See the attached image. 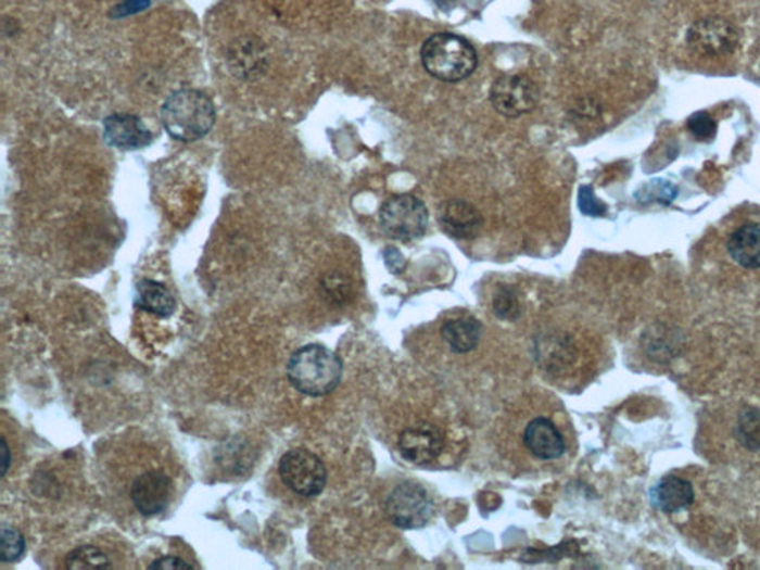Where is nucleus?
<instances>
[{
  "label": "nucleus",
  "instance_id": "obj_1",
  "mask_svg": "<svg viewBox=\"0 0 760 570\" xmlns=\"http://www.w3.org/2000/svg\"><path fill=\"white\" fill-rule=\"evenodd\" d=\"M287 376L294 390L309 397H322L341 383L342 362L329 347L314 343L291 355Z\"/></svg>",
  "mask_w": 760,
  "mask_h": 570
},
{
  "label": "nucleus",
  "instance_id": "obj_2",
  "mask_svg": "<svg viewBox=\"0 0 760 570\" xmlns=\"http://www.w3.org/2000/svg\"><path fill=\"white\" fill-rule=\"evenodd\" d=\"M165 131L174 140L192 143L212 131L216 109L208 96L198 90L173 92L161 112Z\"/></svg>",
  "mask_w": 760,
  "mask_h": 570
},
{
  "label": "nucleus",
  "instance_id": "obj_3",
  "mask_svg": "<svg viewBox=\"0 0 760 570\" xmlns=\"http://www.w3.org/2000/svg\"><path fill=\"white\" fill-rule=\"evenodd\" d=\"M423 67L444 83H459L474 73L477 52L467 39L453 34H435L426 40L420 50Z\"/></svg>",
  "mask_w": 760,
  "mask_h": 570
},
{
  "label": "nucleus",
  "instance_id": "obj_4",
  "mask_svg": "<svg viewBox=\"0 0 760 570\" xmlns=\"http://www.w3.org/2000/svg\"><path fill=\"white\" fill-rule=\"evenodd\" d=\"M380 226L392 240L410 242L418 240L428 228L426 204L414 195H395L383 202L379 213Z\"/></svg>",
  "mask_w": 760,
  "mask_h": 570
},
{
  "label": "nucleus",
  "instance_id": "obj_5",
  "mask_svg": "<svg viewBox=\"0 0 760 570\" xmlns=\"http://www.w3.org/2000/svg\"><path fill=\"white\" fill-rule=\"evenodd\" d=\"M282 483L290 491L305 498H313L325 491L327 483V470L322 460L306 448H294L287 452L280 460Z\"/></svg>",
  "mask_w": 760,
  "mask_h": 570
},
{
  "label": "nucleus",
  "instance_id": "obj_6",
  "mask_svg": "<svg viewBox=\"0 0 760 570\" xmlns=\"http://www.w3.org/2000/svg\"><path fill=\"white\" fill-rule=\"evenodd\" d=\"M434 505L426 489L420 484H400L387 499V516L402 529L423 528L431 520Z\"/></svg>",
  "mask_w": 760,
  "mask_h": 570
},
{
  "label": "nucleus",
  "instance_id": "obj_7",
  "mask_svg": "<svg viewBox=\"0 0 760 570\" xmlns=\"http://www.w3.org/2000/svg\"><path fill=\"white\" fill-rule=\"evenodd\" d=\"M540 91L525 75H504L491 88V103L495 111L508 118L525 115L535 109Z\"/></svg>",
  "mask_w": 760,
  "mask_h": 570
},
{
  "label": "nucleus",
  "instance_id": "obj_8",
  "mask_svg": "<svg viewBox=\"0 0 760 570\" xmlns=\"http://www.w3.org/2000/svg\"><path fill=\"white\" fill-rule=\"evenodd\" d=\"M738 30L733 23L719 17L699 20L688 31V43L705 56L731 54L738 47Z\"/></svg>",
  "mask_w": 760,
  "mask_h": 570
},
{
  "label": "nucleus",
  "instance_id": "obj_9",
  "mask_svg": "<svg viewBox=\"0 0 760 570\" xmlns=\"http://www.w3.org/2000/svg\"><path fill=\"white\" fill-rule=\"evenodd\" d=\"M173 484L163 471H148L131 484L132 504L141 516L152 517L163 512L172 498Z\"/></svg>",
  "mask_w": 760,
  "mask_h": 570
},
{
  "label": "nucleus",
  "instance_id": "obj_10",
  "mask_svg": "<svg viewBox=\"0 0 760 570\" xmlns=\"http://www.w3.org/2000/svg\"><path fill=\"white\" fill-rule=\"evenodd\" d=\"M400 453L404 459L415 465L434 463L444 448V440L439 428L431 423L420 422L407 428L398 439Z\"/></svg>",
  "mask_w": 760,
  "mask_h": 570
},
{
  "label": "nucleus",
  "instance_id": "obj_11",
  "mask_svg": "<svg viewBox=\"0 0 760 570\" xmlns=\"http://www.w3.org/2000/svg\"><path fill=\"white\" fill-rule=\"evenodd\" d=\"M152 139L140 118L129 113H115L104 121V140L119 151H137L151 144Z\"/></svg>",
  "mask_w": 760,
  "mask_h": 570
},
{
  "label": "nucleus",
  "instance_id": "obj_12",
  "mask_svg": "<svg viewBox=\"0 0 760 570\" xmlns=\"http://www.w3.org/2000/svg\"><path fill=\"white\" fill-rule=\"evenodd\" d=\"M439 224L455 240H472L479 236L483 218L470 202L452 200L444 202L440 208Z\"/></svg>",
  "mask_w": 760,
  "mask_h": 570
},
{
  "label": "nucleus",
  "instance_id": "obj_13",
  "mask_svg": "<svg viewBox=\"0 0 760 570\" xmlns=\"http://www.w3.org/2000/svg\"><path fill=\"white\" fill-rule=\"evenodd\" d=\"M523 440L528 451L537 459L554 460L565 455V436L548 418H535L525 427Z\"/></svg>",
  "mask_w": 760,
  "mask_h": 570
},
{
  "label": "nucleus",
  "instance_id": "obj_14",
  "mask_svg": "<svg viewBox=\"0 0 760 570\" xmlns=\"http://www.w3.org/2000/svg\"><path fill=\"white\" fill-rule=\"evenodd\" d=\"M653 504L664 512H676L693 505L695 493L693 484L681 477L667 476L650 492Z\"/></svg>",
  "mask_w": 760,
  "mask_h": 570
},
{
  "label": "nucleus",
  "instance_id": "obj_15",
  "mask_svg": "<svg viewBox=\"0 0 760 570\" xmlns=\"http://www.w3.org/2000/svg\"><path fill=\"white\" fill-rule=\"evenodd\" d=\"M727 253L746 269H760V225H744L731 233Z\"/></svg>",
  "mask_w": 760,
  "mask_h": 570
},
{
  "label": "nucleus",
  "instance_id": "obj_16",
  "mask_svg": "<svg viewBox=\"0 0 760 570\" xmlns=\"http://www.w3.org/2000/svg\"><path fill=\"white\" fill-rule=\"evenodd\" d=\"M136 306L156 317L167 318L176 311L177 303L172 291L161 282L141 280L137 284Z\"/></svg>",
  "mask_w": 760,
  "mask_h": 570
},
{
  "label": "nucleus",
  "instance_id": "obj_17",
  "mask_svg": "<svg viewBox=\"0 0 760 570\" xmlns=\"http://www.w3.org/2000/svg\"><path fill=\"white\" fill-rule=\"evenodd\" d=\"M229 64L232 72L240 78L253 79L266 71L268 59H266L265 48L262 47V43L256 42V40H245V42L238 43L236 48H232Z\"/></svg>",
  "mask_w": 760,
  "mask_h": 570
},
{
  "label": "nucleus",
  "instance_id": "obj_18",
  "mask_svg": "<svg viewBox=\"0 0 760 570\" xmlns=\"http://www.w3.org/2000/svg\"><path fill=\"white\" fill-rule=\"evenodd\" d=\"M444 341L455 354L476 350L481 339V325L472 317L448 319L442 329Z\"/></svg>",
  "mask_w": 760,
  "mask_h": 570
},
{
  "label": "nucleus",
  "instance_id": "obj_19",
  "mask_svg": "<svg viewBox=\"0 0 760 570\" xmlns=\"http://www.w3.org/2000/svg\"><path fill=\"white\" fill-rule=\"evenodd\" d=\"M67 569H107L113 568V563L106 553L92 545H80L72 549L66 557Z\"/></svg>",
  "mask_w": 760,
  "mask_h": 570
},
{
  "label": "nucleus",
  "instance_id": "obj_20",
  "mask_svg": "<svg viewBox=\"0 0 760 570\" xmlns=\"http://www.w3.org/2000/svg\"><path fill=\"white\" fill-rule=\"evenodd\" d=\"M0 557L5 563H14L22 559L23 554L26 553V541L18 529L14 525L2 524L0 528Z\"/></svg>",
  "mask_w": 760,
  "mask_h": 570
},
{
  "label": "nucleus",
  "instance_id": "obj_21",
  "mask_svg": "<svg viewBox=\"0 0 760 570\" xmlns=\"http://www.w3.org/2000/svg\"><path fill=\"white\" fill-rule=\"evenodd\" d=\"M493 311L499 318L516 319L520 314V303L516 290L504 287L496 293Z\"/></svg>",
  "mask_w": 760,
  "mask_h": 570
},
{
  "label": "nucleus",
  "instance_id": "obj_22",
  "mask_svg": "<svg viewBox=\"0 0 760 570\" xmlns=\"http://www.w3.org/2000/svg\"><path fill=\"white\" fill-rule=\"evenodd\" d=\"M691 135L699 141H710L715 136V123L707 112H697L688 121Z\"/></svg>",
  "mask_w": 760,
  "mask_h": 570
},
{
  "label": "nucleus",
  "instance_id": "obj_23",
  "mask_svg": "<svg viewBox=\"0 0 760 570\" xmlns=\"http://www.w3.org/2000/svg\"><path fill=\"white\" fill-rule=\"evenodd\" d=\"M578 207H580L585 216L592 217L605 216V213L608 212L604 202L594 195L593 189L590 188V186H582L580 189V193H578Z\"/></svg>",
  "mask_w": 760,
  "mask_h": 570
},
{
  "label": "nucleus",
  "instance_id": "obj_24",
  "mask_svg": "<svg viewBox=\"0 0 760 570\" xmlns=\"http://www.w3.org/2000/svg\"><path fill=\"white\" fill-rule=\"evenodd\" d=\"M739 431L743 432L742 442L747 447L753 448V443H758L760 447V418L759 414L751 415V410L747 411V416L743 415L739 420Z\"/></svg>",
  "mask_w": 760,
  "mask_h": 570
},
{
  "label": "nucleus",
  "instance_id": "obj_25",
  "mask_svg": "<svg viewBox=\"0 0 760 570\" xmlns=\"http://www.w3.org/2000/svg\"><path fill=\"white\" fill-rule=\"evenodd\" d=\"M148 7L149 0H125L124 3H121L112 11V15L116 18H123L129 14H137V12L145 10Z\"/></svg>",
  "mask_w": 760,
  "mask_h": 570
},
{
  "label": "nucleus",
  "instance_id": "obj_26",
  "mask_svg": "<svg viewBox=\"0 0 760 570\" xmlns=\"http://www.w3.org/2000/svg\"><path fill=\"white\" fill-rule=\"evenodd\" d=\"M195 568L192 563H188V561H185L183 559H180V557L176 556H167V557H161V559H157L153 561V563L149 565V569H161V570H169V569H192Z\"/></svg>",
  "mask_w": 760,
  "mask_h": 570
},
{
  "label": "nucleus",
  "instance_id": "obj_27",
  "mask_svg": "<svg viewBox=\"0 0 760 570\" xmlns=\"http://www.w3.org/2000/svg\"><path fill=\"white\" fill-rule=\"evenodd\" d=\"M2 455H3V460H2L3 471H2V474H3V476H7L8 468H10L11 459H10V447H8V443H7V440H5V439L2 440Z\"/></svg>",
  "mask_w": 760,
  "mask_h": 570
}]
</instances>
